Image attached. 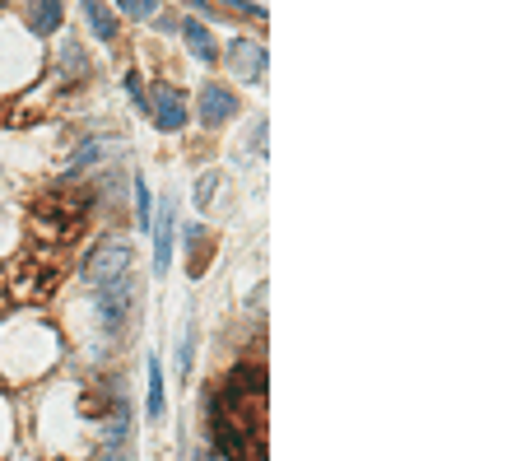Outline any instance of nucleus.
<instances>
[{"instance_id": "obj_1", "label": "nucleus", "mask_w": 521, "mask_h": 461, "mask_svg": "<svg viewBox=\"0 0 521 461\" xmlns=\"http://www.w3.org/2000/svg\"><path fill=\"white\" fill-rule=\"evenodd\" d=\"M261 406H266V382H261V368H238V373H228V382L219 387V396L210 401L214 448L224 452V457H247V452H261Z\"/></svg>"}, {"instance_id": "obj_2", "label": "nucleus", "mask_w": 521, "mask_h": 461, "mask_svg": "<svg viewBox=\"0 0 521 461\" xmlns=\"http://www.w3.org/2000/svg\"><path fill=\"white\" fill-rule=\"evenodd\" d=\"M84 210H89L84 191H47V196H38V205H33V229H38V238H47V243H70L84 224Z\"/></svg>"}, {"instance_id": "obj_3", "label": "nucleus", "mask_w": 521, "mask_h": 461, "mask_svg": "<svg viewBox=\"0 0 521 461\" xmlns=\"http://www.w3.org/2000/svg\"><path fill=\"white\" fill-rule=\"evenodd\" d=\"M84 280L94 289H112L131 280V243L126 238H107L103 247H94V257L84 261Z\"/></svg>"}, {"instance_id": "obj_4", "label": "nucleus", "mask_w": 521, "mask_h": 461, "mask_svg": "<svg viewBox=\"0 0 521 461\" xmlns=\"http://www.w3.org/2000/svg\"><path fill=\"white\" fill-rule=\"evenodd\" d=\"M238 117V94L228 84H205L201 89V122L205 126H224Z\"/></svg>"}, {"instance_id": "obj_5", "label": "nucleus", "mask_w": 521, "mask_h": 461, "mask_svg": "<svg viewBox=\"0 0 521 461\" xmlns=\"http://www.w3.org/2000/svg\"><path fill=\"white\" fill-rule=\"evenodd\" d=\"M47 289H52V271L47 266H19V271L10 275V294L19 303H33V299H47Z\"/></svg>"}, {"instance_id": "obj_6", "label": "nucleus", "mask_w": 521, "mask_h": 461, "mask_svg": "<svg viewBox=\"0 0 521 461\" xmlns=\"http://www.w3.org/2000/svg\"><path fill=\"white\" fill-rule=\"evenodd\" d=\"M154 122L163 131H182L187 126V108H182V89L177 84H159V94H154Z\"/></svg>"}, {"instance_id": "obj_7", "label": "nucleus", "mask_w": 521, "mask_h": 461, "mask_svg": "<svg viewBox=\"0 0 521 461\" xmlns=\"http://www.w3.org/2000/svg\"><path fill=\"white\" fill-rule=\"evenodd\" d=\"M228 61H233V70H238V80H261V75H266V47H261V42H233V56H228Z\"/></svg>"}, {"instance_id": "obj_8", "label": "nucleus", "mask_w": 521, "mask_h": 461, "mask_svg": "<svg viewBox=\"0 0 521 461\" xmlns=\"http://www.w3.org/2000/svg\"><path fill=\"white\" fill-rule=\"evenodd\" d=\"M98 299H103V326L107 331H117L121 322H126V308H131V280L126 285H112V289H98Z\"/></svg>"}, {"instance_id": "obj_9", "label": "nucleus", "mask_w": 521, "mask_h": 461, "mask_svg": "<svg viewBox=\"0 0 521 461\" xmlns=\"http://www.w3.org/2000/svg\"><path fill=\"white\" fill-rule=\"evenodd\" d=\"M173 233H177V215L163 210L159 224H154V266H159V275L173 266Z\"/></svg>"}, {"instance_id": "obj_10", "label": "nucleus", "mask_w": 521, "mask_h": 461, "mask_svg": "<svg viewBox=\"0 0 521 461\" xmlns=\"http://www.w3.org/2000/svg\"><path fill=\"white\" fill-rule=\"evenodd\" d=\"M80 10H84V19H89V28H94L103 42H112L117 38V19H112V10H107L103 0H80Z\"/></svg>"}, {"instance_id": "obj_11", "label": "nucleus", "mask_w": 521, "mask_h": 461, "mask_svg": "<svg viewBox=\"0 0 521 461\" xmlns=\"http://www.w3.org/2000/svg\"><path fill=\"white\" fill-rule=\"evenodd\" d=\"M61 19H66L61 0H38V5H33V19H28V28H33V33H56V28H61Z\"/></svg>"}, {"instance_id": "obj_12", "label": "nucleus", "mask_w": 521, "mask_h": 461, "mask_svg": "<svg viewBox=\"0 0 521 461\" xmlns=\"http://www.w3.org/2000/svg\"><path fill=\"white\" fill-rule=\"evenodd\" d=\"M163 368H159V359H149V401H145V415L149 420H163Z\"/></svg>"}, {"instance_id": "obj_13", "label": "nucleus", "mask_w": 521, "mask_h": 461, "mask_svg": "<svg viewBox=\"0 0 521 461\" xmlns=\"http://www.w3.org/2000/svg\"><path fill=\"white\" fill-rule=\"evenodd\" d=\"M182 38L191 42V52L201 56V61H214V38H210V33H205V24L187 19V24H182Z\"/></svg>"}, {"instance_id": "obj_14", "label": "nucleus", "mask_w": 521, "mask_h": 461, "mask_svg": "<svg viewBox=\"0 0 521 461\" xmlns=\"http://www.w3.org/2000/svg\"><path fill=\"white\" fill-rule=\"evenodd\" d=\"M219 187H224V177H219V173H201V177H196V205H201V210H210L214 191H219Z\"/></svg>"}, {"instance_id": "obj_15", "label": "nucleus", "mask_w": 521, "mask_h": 461, "mask_svg": "<svg viewBox=\"0 0 521 461\" xmlns=\"http://www.w3.org/2000/svg\"><path fill=\"white\" fill-rule=\"evenodd\" d=\"M98 154H103V145H98V140L80 145V150H75V159H70V168H66V173H80V168H89V163H94Z\"/></svg>"}, {"instance_id": "obj_16", "label": "nucleus", "mask_w": 521, "mask_h": 461, "mask_svg": "<svg viewBox=\"0 0 521 461\" xmlns=\"http://www.w3.org/2000/svg\"><path fill=\"white\" fill-rule=\"evenodd\" d=\"M117 5L131 14V19H154V14H159V0H117Z\"/></svg>"}, {"instance_id": "obj_17", "label": "nucleus", "mask_w": 521, "mask_h": 461, "mask_svg": "<svg viewBox=\"0 0 521 461\" xmlns=\"http://www.w3.org/2000/svg\"><path fill=\"white\" fill-rule=\"evenodd\" d=\"M135 210H140V229H149V187H145V177L135 182Z\"/></svg>"}, {"instance_id": "obj_18", "label": "nucleus", "mask_w": 521, "mask_h": 461, "mask_svg": "<svg viewBox=\"0 0 521 461\" xmlns=\"http://www.w3.org/2000/svg\"><path fill=\"white\" fill-rule=\"evenodd\" d=\"M126 94H131L135 103H140V108H149V98H145V89H140V70H131V75H126Z\"/></svg>"}]
</instances>
